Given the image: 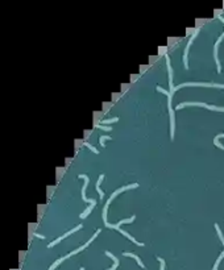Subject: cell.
Masks as SVG:
<instances>
[{
  "mask_svg": "<svg viewBox=\"0 0 224 270\" xmlns=\"http://www.w3.org/2000/svg\"><path fill=\"white\" fill-rule=\"evenodd\" d=\"M139 187V185L137 183H133V185H128V186H124V187H121V188H119V190H116L113 194L109 196V199H108V202L106 203V206H104V209H103V220H104V223H108L107 221V208H108V206L111 204V202L113 200V199L118 196L120 192H123V191H125V190H129V188H137Z\"/></svg>",
  "mask_w": 224,
  "mask_h": 270,
  "instance_id": "1",
  "label": "cell"
},
{
  "mask_svg": "<svg viewBox=\"0 0 224 270\" xmlns=\"http://www.w3.org/2000/svg\"><path fill=\"white\" fill-rule=\"evenodd\" d=\"M79 178L85 179V186H83V188H82V198H83V200L91 203V204H96V202L94 200V199H87V198H86V188H87V185H88V182H90L88 177L85 175V174H81V175H79Z\"/></svg>",
  "mask_w": 224,
  "mask_h": 270,
  "instance_id": "2",
  "label": "cell"
},
{
  "mask_svg": "<svg viewBox=\"0 0 224 270\" xmlns=\"http://www.w3.org/2000/svg\"><path fill=\"white\" fill-rule=\"evenodd\" d=\"M79 229H82V224L76 225V227H75V228H74V229H71V231H69L67 233H65V235H63V236H61V237H58V239H57V240H55V241L50 242V244L48 245V248H53V246H54L55 244H58V242H59V241H62V240H63V239H66V237H67V236H69V235H71V233H74L75 231H79Z\"/></svg>",
  "mask_w": 224,
  "mask_h": 270,
  "instance_id": "3",
  "label": "cell"
},
{
  "mask_svg": "<svg viewBox=\"0 0 224 270\" xmlns=\"http://www.w3.org/2000/svg\"><path fill=\"white\" fill-rule=\"evenodd\" d=\"M133 220H135V216H132V218L129 219H125V220H120V221L118 223V224H109V223H106V227H108V228H115V229H119L120 225L121 224H125V223H132Z\"/></svg>",
  "mask_w": 224,
  "mask_h": 270,
  "instance_id": "4",
  "label": "cell"
},
{
  "mask_svg": "<svg viewBox=\"0 0 224 270\" xmlns=\"http://www.w3.org/2000/svg\"><path fill=\"white\" fill-rule=\"evenodd\" d=\"M123 256H125V257H132V258H135L136 261H137V264H139L140 266H141V268H144V269H145V265H144L142 262H141V260H140V257H139V256L133 254V253H129V252H124V253H123Z\"/></svg>",
  "mask_w": 224,
  "mask_h": 270,
  "instance_id": "5",
  "label": "cell"
},
{
  "mask_svg": "<svg viewBox=\"0 0 224 270\" xmlns=\"http://www.w3.org/2000/svg\"><path fill=\"white\" fill-rule=\"evenodd\" d=\"M106 254L108 256V257H111V258L113 260V262H115V264H113V266H112L111 269H107V270H115V269H116V268H118V266H119V260L116 258V257H115V256L112 254L111 252H106Z\"/></svg>",
  "mask_w": 224,
  "mask_h": 270,
  "instance_id": "6",
  "label": "cell"
},
{
  "mask_svg": "<svg viewBox=\"0 0 224 270\" xmlns=\"http://www.w3.org/2000/svg\"><path fill=\"white\" fill-rule=\"evenodd\" d=\"M103 178H104V175H100L99 177V179H98V182H96V190H98V192H99V195H100V198H103V196H104V192L102 191V190H100V182L103 181Z\"/></svg>",
  "mask_w": 224,
  "mask_h": 270,
  "instance_id": "7",
  "label": "cell"
},
{
  "mask_svg": "<svg viewBox=\"0 0 224 270\" xmlns=\"http://www.w3.org/2000/svg\"><path fill=\"white\" fill-rule=\"evenodd\" d=\"M94 206H95V204H91V206H90L88 208H86V211L83 212V214H81V219H85L86 216H87V215L90 214V212H91V209H92V207H94Z\"/></svg>",
  "mask_w": 224,
  "mask_h": 270,
  "instance_id": "8",
  "label": "cell"
},
{
  "mask_svg": "<svg viewBox=\"0 0 224 270\" xmlns=\"http://www.w3.org/2000/svg\"><path fill=\"white\" fill-rule=\"evenodd\" d=\"M107 140H111V137H109V136H102V137L99 138L100 145H102V146H106V145H104V142L107 141Z\"/></svg>",
  "mask_w": 224,
  "mask_h": 270,
  "instance_id": "9",
  "label": "cell"
},
{
  "mask_svg": "<svg viewBox=\"0 0 224 270\" xmlns=\"http://www.w3.org/2000/svg\"><path fill=\"white\" fill-rule=\"evenodd\" d=\"M119 121L118 117H113V119H108V120H104V121H102V124H112V123H116Z\"/></svg>",
  "mask_w": 224,
  "mask_h": 270,
  "instance_id": "10",
  "label": "cell"
},
{
  "mask_svg": "<svg viewBox=\"0 0 224 270\" xmlns=\"http://www.w3.org/2000/svg\"><path fill=\"white\" fill-rule=\"evenodd\" d=\"M223 257H224V252L222 253V254H220V257L218 258V261L215 262V266H214V269H212V270H218V266H219V264H220V261H222V258H223Z\"/></svg>",
  "mask_w": 224,
  "mask_h": 270,
  "instance_id": "11",
  "label": "cell"
},
{
  "mask_svg": "<svg viewBox=\"0 0 224 270\" xmlns=\"http://www.w3.org/2000/svg\"><path fill=\"white\" fill-rule=\"evenodd\" d=\"M85 145H86V146H88V149H91V150H92L94 153H95V154H98V150H96V149H95V148H94V146H92L91 144H88V142H86V144H85Z\"/></svg>",
  "mask_w": 224,
  "mask_h": 270,
  "instance_id": "12",
  "label": "cell"
},
{
  "mask_svg": "<svg viewBox=\"0 0 224 270\" xmlns=\"http://www.w3.org/2000/svg\"><path fill=\"white\" fill-rule=\"evenodd\" d=\"M158 261L161 262V269H160V270H165V261H163L161 257H158Z\"/></svg>",
  "mask_w": 224,
  "mask_h": 270,
  "instance_id": "13",
  "label": "cell"
},
{
  "mask_svg": "<svg viewBox=\"0 0 224 270\" xmlns=\"http://www.w3.org/2000/svg\"><path fill=\"white\" fill-rule=\"evenodd\" d=\"M99 128H102L103 131H111V126H104V125H98Z\"/></svg>",
  "mask_w": 224,
  "mask_h": 270,
  "instance_id": "14",
  "label": "cell"
},
{
  "mask_svg": "<svg viewBox=\"0 0 224 270\" xmlns=\"http://www.w3.org/2000/svg\"><path fill=\"white\" fill-rule=\"evenodd\" d=\"M34 236H37V237H38V239H45V237H44V236H42V235H38V233H34Z\"/></svg>",
  "mask_w": 224,
  "mask_h": 270,
  "instance_id": "15",
  "label": "cell"
},
{
  "mask_svg": "<svg viewBox=\"0 0 224 270\" xmlns=\"http://www.w3.org/2000/svg\"><path fill=\"white\" fill-rule=\"evenodd\" d=\"M81 270H85V269H83V268H81Z\"/></svg>",
  "mask_w": 224,
  "mask_h": 270,
  "instance_id": "16",
  "label": "cell"
}]
</instances>
